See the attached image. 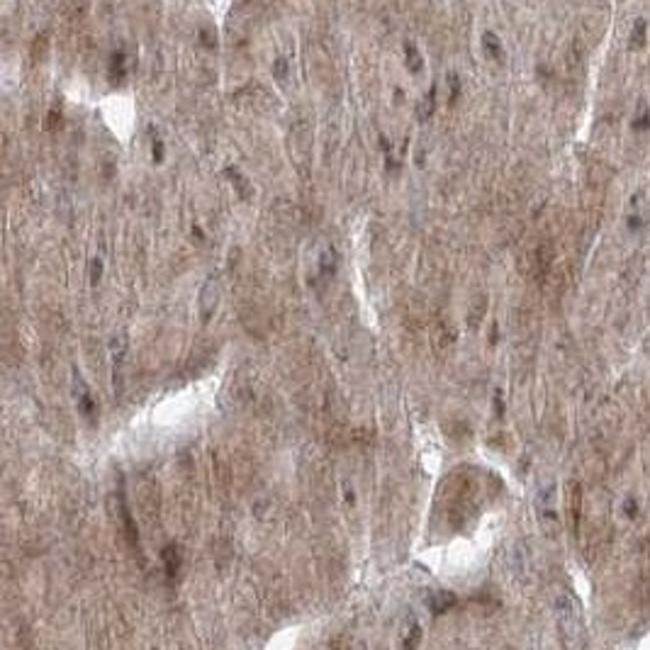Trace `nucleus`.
Masks as SVG:
<instances>
[{
	"instance_id": "1",
	"label": "nucleus",
	"mask_w": 650,
	"mask_h": 650,
	"mask_svg": "<svg viewBox=\"0 0 650 650\" xmlns=\"http://www.w3.org/2000/svg\"><path fill=\"white\" fill-rule=\"evenodd\" d=\"M555 619H558L560 636H563V643L568 646V650H580L585 641L582 619H580V609L570 594L555 597Z\"/></svg>"
},
{
	"instance_id": "2",
	"label": "nucleus",
	"mask_w": 650,
	"mask_h": 650,
	"mask_svg": "<svg viewBox=\"0 0 650 650\" xmlns=\"http://www.w3.org/2000/svg\"><path fill=\"white\" fill-rule=\"evenodd\" d=\"M582 506H585L582 485H580V482H570L568 485V521L575 534H580V524H582Z\"/></svg>"
},
{
	"instance_id": "3",
	"label": "nucleus",
	"mask_w": 650,
	"mask_h": 650,
	"mask_svg": "<svg viewBox=\"0 0 650 650\" xmlns=\"http://www.w3.org/2000/svg\"><path fill=\"white\" fill-rule=\"evenodd\" d=\"M198 302H200V312H203V317H210V314L215 312L217 302H219V283H217L215 278H210L208 283L203 285Z\"/></svg>"
},
{
	"instance_id": "4",
	"label": "nucleus",
	"mask_w": 650,
	"mask_h": 650,
	"mask_svg": "<svg viewBox=\"0 0 650 650\" xmlns=\"http://www.w3.org/2000/svg\"><path fill=\"white\" fill-rule=\"evenodd\" d=\"M585 56H587V47H585L582 37H575V42L570 44L568 49V68L570 71H580L585 63Z\"/></svg>"
},
{
	"instance_id": "5",
	"label": "nucleus",
	"mask_w": 650,
	"mask_h": 650,
	"mask_svg": "<svg viewBox=\"0 0 650 650\" xmlns=\"http://www.w3.org/2000/svg\"><path fill=\"white\" fill-rule=\"evenodd\" d=\"M643 42H646V22H643V20H638V22L633 24L631 42H628V47H631V49H641Z\"/></svg>"
},
{
	"instance_id": "6",
	"label": "nucleus",
	"mask_w": 650,
	"mask_h": 650,
	"mask_svg": "<svg viewBox=\"0 0 650 650\" xmlns=\"http://www.w3.org/2000/svg\"><path fill=\"white\" fill-rule=\"evenodd\" d=\"M485 49H487V54H492V56H495V59H500V56H502L500 39H497L492 32H487V34H485Z\"/></svg>"
},
{
	"instance_id": "7",
	"label": "nucleus",
	"mask_w": 650,
	"mask_h": 650,
	"mask_svg": "<svg viewBox=\"0 0 650 650\" xmlns=\"http://www.w3.org/2000/svg\"><path fill=\"white\" fill-rule=\"evenodd\" d=\"M431 110H433V93H431V95H424V98H421L419 107H417V115H419L421 120H426V117L431 115Z\"/></svg>"
},
{
	"instance_id": "8",
	"label": "nucleus",
	"mask_w": 650,
	"mask_h": 650,
	"mask_svg": "<svg viewBox=\"0 0 650 650\" xmlns=\"http://www.w3.org/2000/svg\"><path fill=\"white\" fill-rule=\"evenodd\" d=\"M407 56H410L412 71H419V68H421V59H419V54H417L415 44H407Z\"/></svg>"
},
{
	"instance_id": "9",
	"label": "nucleus",
	"mask_w": 650,
	"mask_h": 650,
	"mask_svg": "<svg viewBox=\"0 0 650 650\" xmlns=\"http://www.w3.org/2000/svg\"><path fill=\"white\" fill-rule=\"evenodd\" d=\"M275 68H278V76H283V73H285V59H278V66H275Z\"/></svg>"
}]
</instances>
